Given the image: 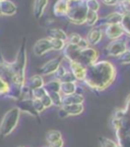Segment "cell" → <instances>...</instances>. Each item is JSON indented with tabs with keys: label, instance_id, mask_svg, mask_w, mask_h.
Returning a JSON list of instances; mask_svg holds the SVG:
<instances>
[{
	"label": "cell",
	"instance_id": "obj_1",
	"mask_svg": "<svg viewBox=\"0 0 130 147\" xmlns=\"http://www.w3.org/2000/svg\"><path fill=\"white\" fill-rule=\"evenodd\" d=\"M117 75L115 66L109 61H97L95 64L85 68L83 82L89 88L95 91L107 89Z\"/></svg>",
	"mask_w": 130,
	"mask_h": 147
},
{
	"label": "cell",
	"instance_id": "obj_2",
	"mask_svg": "<svg viewBox=\"0 0 130 147\" xmlns=\"http://www.w3.org/2000/svg\"><path fill=\"white\" fill-rule=\"evenodd\" d=\"M111 126L115 130V134L130 135V93L126 98L124 108L116 109L113 112Z\"/></svg>",
	"mask_w": 130,
	"mask_h": 147
},
{
	"label": "cell",
	"instance_id": "obj_3",
	"mask_svg": "<svg viewBox=\"0 0 130 147\" xmlns=\"http://www.w3.org/2000/svg\"><path fill=\"white\" fill-rule=\"evenodd\" d=\"M87 13V7L85 0H69V8L66 18L71 24L77 26L85 24Z\"/></svg>",
	"mask_w": 130,
	"mask_h": 147
},
{
	"label": "cell",
	"instance_id": "obj_4",
	"mask_svg": "<svg viewBox=\"0 0 130 147\" xmlns=\"http://www.w3.org/2000/svg\"><path fill=\"white\" fill-rule=\"evenodd\" d=\"M20 112L16 107L8 110L0 122V136L7 137L14 131L20 121Z\"/></svg>",
	"mask_w": 130,
	"mask_h": 147
},
{
	"label": "cell",
	"instance_id": "obj_5",
	"mask_svg": "<svg viewBox=\"0 0 130 147\" xmlns=\"http://www.w3.org/2000/svg\"><path fill=\"white\" fill-rule=\"evenodd\" d=\"M99 58V52L95 50V48H85L83 50H80L79 57H78L77 63L85 66V68L95 64Z\"/></svg>",
	"mask_w": 130,
	"mask_h": 147
},
{
	"label": "cell",
	"instance_id": "obj_6",
	"mask_svg": "<svg viewBox=\"0 0 130 147\" xmlns=\"http://www.w3.org/2000/svg\"><path fill=\"white\" fill-rule=\"evenodd\" d=\"M126 51L125 40L118 39L110 42L105 49V52L109 57H119L122 53Z\"/></svg>",
	"mask_w": 130,
	"mask_h": 147
},
{
	"label": "cell",
	"instance_id": "obj_7",
	"mask_svg": "<svg viewBox=\"0 0 130 147\" xmlns=\"http://www.w3.org/2000/svg\"><path fill=\"white\" fill-rule=\"evenodd\" d=\"M62 56H58L54 59H51L48 62H46L44 65H42L41 67L39 68V73L40 75H51V74H54L55 71L58 69V67L61 65L62 62Z\"/></svg>",
	"mask_w": 130,
	"mask_h": 147
},
{
	"label": "cell",
	"instance_id": "obj_8",
	"mask_svg": "<svg viewBox=\"0 0 130 147\" xmlns=\"http://www.w3.org/2000/svg\"><path fill=\"white\" fill-rule=\"evenodd\" d=\"M85 111L83 105H69V106H62L59 111V117L66 118L69 116H78L83 114Z\"/></svg>",
	"mask_w": 130,
	"mask_h": 147
},
{
	"label": "cell",
	"instance_id": "obj_9",
	"mask_svg": "<svg viewBox=\"0 0 130 147\" xmlns=\"http://www.w3.org/2000/svg\"><path fill=\"white\" fill-rule=\"evenodd\" d=\"M34 53L36 56H43V55L47 54L48 52L52 51V46H51V40L49 38H45V39H40L37 41L34 45Z\"/></svg>",
	"mask_w": 130,
	"mask_h": 147
},
{
	"label": "cell",
	"instance_id": "obj_10",
	"mask_svg": "<svg viewBox=\"0 0 130 147\" xmlns=\"http://www.w3.org/2000/svg\"><path fill=\"white\" fill-rule=\"evenodd\" d=\"M80 49L75 45H70L67 44L65 45L64 49L62 50V57H64L68 62H76L78 61Z\"/></svg>",
	"mask_w": 130,
	"mask_h": 147
},
{
	"label": "cell",
	"instance_id": "obj_11",
	"mask_svg": "<svg viewBox=\"0 0 130 147\" xmlns=\"http://www.w3.org/2000/svg\"><path fill=\"white\" fill-rule=\"evenodd\" d=\"M122 18H123V14L119 11H115V12H112L110 14L106 15L105 18L99 20V22H97L95 26H99L101 28L102 26H109V24H121Z\"/></svg>",
	"mask_w": 130,
	"mask_h": 147
},
{
	"label": "cell",
	"instance_id": "obj_12",
	"mask_svg": "<svg viewBox=\"0 0 130 147\" xmlns=\"http://www.w3.org/2000/svg\"><path fill=\"white\" fill-rule=\"evenodd\" d=\"M16 108L20 110V112L26 113L28 115H30L32 117L39 118V114L36 112V110L34 109V105H32V98H22L18 100V102L16 105Z\"/></svg>",
	"mask_w": 130,
	"mask_h": 147
},
{
	"label": "cell",
	"instance_id": "obj_13",
	"mask_svg": "<svg viewBox=\"0 0 130 147\" xmlns=\"http://www.w3.org/2000/svg\"><path fill=\"white\" fill-rule=\"evenodd\" d=\"M105 35L108 39L114 41V40L121 39V37L124 35V30L121 24H109L106 26L105 28Z\"/></svg>",
	"mask_w": 130,
	"mask_h": 147
},
{
	"label": "cell",
	"instance_id": "obj_14",
	"mask_svg": "<svg viewBox=\"0 0 130 147\" xmlns=\"http://www.w3.org/2000/svg\"><path fill=\"white\" fill-rule=\"evenodd\" d=\"M70 72L73 74L76 81H83L85 77V67L79 63L76 62H69Z\"/></svg>",
	"mask_w": 130,
	"mask_h": 147
},
{
	"label": "cell",
	"instance_id": "obj_15",
	"mask_svg": "<svg viewBox=\"0 0 130 147\" xmlns=\"http://www.w3.org/2000/svg\"><path fill=\"white\" fill-rule=\"evenodd\" d=\"M103 38V32L102 28H99V26H93V28H91L89 32H87V41L89 45H97L101 42Z\"/></svg>",
	"mask_w": 130,
	"mask_h": 147
},
{
	"label": "cell",
	"instance_id": "obj_16",
	"mask_svg": "<svg viewBox=\"0 0 130 147\" xmlns=\"http://www.w3.org/2000/svg\"><path fill=\"white\" fill-rule=\"evenodd\" d=\"M85 102V97L81 93H73L69 95H62V106L69 105H83Z\"/></svg>",
	"mask_w": 130,
	"mask_h": 147
},
{
	"label": "cell",
	"instance_id": "obj_17",
	"mask_svg": "<svg viewBox=\"0 0 130 147\" xmlns=\"http://www.w3.org/2000/svg\"><path fill=\"white\" fill-rule=\"evenodd\" d=\"M69 8V0H57L53 7V12L56 16H66Z\"/></svg>",
	"mask_w": 130,
	"mask_h": 147
},
{
	"label": "cell",
	"instance_id": "obj_18",
	"mask_svg": "<svg viewBox=\"0 0 130 147\" xmlns=\"http://www.w3.org/2000/svg\"><path fill=\"white\" fill-rule=\"evenodd\" d=\"M49 0H34V5H32V13L36 20H40L43 16L44 11L48 5Z\"/></svg>",
	"mask_w": 130,
	"mask_h": 147
},
{
	"label": "cell",
	"instance_id": "obj_19",
	"mask_svg": "<svg viewBox=\"0 0 130 147\" xmlns=\"http://www.w3.org/2000/svg\"><path fill=\"white\" fill-rule=\"evenodd\" d=\"M45 82H44V79L40 74H35L30 77V79L28 80V82H26V87L28 90H32V89L40 88V87H43Z\"/></svg>",
	"mask_w": 130,
	"mask_h": 147
},
{
	"label": "cell",
	"instance_id": "obj_20",
	"mask_svg": "<svg viewBox=\"0 0 130 147\" xmlns=\"http://www.w3.org/2000/svg\"><path fill=\"white\" fill-rule=\"evenodd\" d=\"M0 4H1V13L5 16H12L18 11L16 5L10 0H4L2 2H0Z\"/></svg>",
	"mask_w": 130,
	"mask_h": 147
},
{
	"label": "cell",
	"instance_id": "obj_21",
	"mask_svg": "<svg viewBox=\"0 0 130 147\" xmlns=\"http://www.w3.org/2000/svg\"><path fill=\"white\" fill-rule=\"evenodd\" d=\"M47 36L49 39H54V40H62V41H67L68 36L66 35V32L61 28H51L47 30Z\"/></svg>",
	"mask_w": 130,
	"mask_h": 147
},
{
	"label": "cell",
	"instance_id": "obj_22",
	"mask_svg": "<svg viewBox=\"0 0 130 147\" xmlns=\"http://www.w3.org/2000/svg\"><path fill=\"white\" fill-rule=\"evenodd\" d=\"M76 82H60V93L63 95H69L77 92Z\"/></svg>",
	"mask_w": 130,
	"mask_h": 147
},
{
	"label": "cell",
	"instance_id": "obj_23",
	"mask_svg": "<svg viewBox=\"0 0 130 147\" xmlns=\"http://www.w3.org/2000/svg\"><path fill=\"white\" fill-rule=\"evenodd\" d=\"M44 89L47 93L50 92H60V81L56 79H53L48 81L44 84Z\"/></svg>",
	"mask_w": 130,
	"mask_h": 147
},
{
	"label": "cell",
	"instance_id": "obj_24",
	"mask_svg": "<svg viewBox=\"0 0 130 147\" xmlns=\"http://www.w3.org/2000/svg\"><path fill=\"white\" fill-rule=\"evenodd\" d=\"M11 90L9 82L2 76H0V96H8Z\"/></svg>",
	"mask_w": 130,
	"mask_h": 147
},
{
	"label": "cell",
	"instance_id": "obj_25",
	"mask_svg": "<svg viewBox=\"0 0 130 147\" xmlns=\"http://www.w3.org/2000/svg\"><path fill=\"white\" fill-rule=\"evenodd\" d=\"M46 141H47L48 145L51 144V143L55 142V141L59 140V139H62V134L61 132L57 131V130H50L46 133Z\"/></svg>",
	"mask_w": 130,
	"mask_h": 147
},
{
	"label": "cell",
	"instance_id": "obj_26",
	"mask_svg": "<svg viewBox=\"0 0 130 147\" xmlns=\"http://www.w3.org/2000/svg\"><path fill=\"white\" fill-rule=\"evenodd\" d=\"M100 18H99V14L98 12L91 10H87V18H85V24H89L91 26H95L97 24V22H99Z\"/></svg>",
	"mask_w": 130,
	"mask_h": 147
},
{
	"label": "cell",
	"instance_id": "obj_27",
	"mask_svg": "<svg viewBox=\"0 0 130 147\" xmlns=\"http://www.w3.org/2000/svg\"><path fill=\"white\" fill-rule=\"evenodd\" d=\"M121 26L124 30V34L130 36V12L124 13L121 20Z\"/></svg>",
	"mask_w": 130,
	"mask_h": 147
},
{
	"label": "cell",
	"instance_id": "obj_28",
	"mask_svg": "<svg viewBox=\"0 0 130 147\" xmlns=\"http://www.w3.org/2000/svg\"><path fill=\"white\" fill-rule=\"evenodd\" d=\"M117 144L122 147H130V135L115 134Z\"/></svg>",
	"mask_w": 130,
	"mask_h": 147
},
{
	"label": "cell",
	"instance_id": "obj_29",
	"mask_svg": "<svg viewBox=\"0 0 130 147\" xmlns=\"http://www.w3.org/2000/svg\"><path fill=\"white\" fill-rule=\"evenodd\" d=\"M48 95L50 96L52 106L58 107V108L62 107V95H61L60 92H50L48 93Z\"/></svg>",
	"mask_w": 130,
	"mask_h": 147
},
{
	"label": "cell",
	"instance_id": "obj_30",
	"mask_svg": "<svg viewBox=\"0 0 130 147\" xmlns=\"http://www.w3.org/2000/svg\"><path fill=\"white\" fill-rule=\"evenodd\" d=\"M30 95H32V100H41L44 95L47 94L46 90L44 89V87H40V88L32 89L30 91Z\"/></svg>",
	"mask_w": 130,
	"mask_h": 147
},
{
	"label": "cell",
	"instance_id": "obj_31",
	"mask_svg": "<svg viewBox=\"0 0 130 147\" xmlns=\"http://www.w3.org/2000/svg\"><path fill=\"white\" fill-rule=\"evenodd\" d=\"M51 40V46H52V50L53 51H62L64 49L65 45H66V42L62 41V40Z\"/></svg>",
	"mask_w": 130,
	"mask_h": 147
},
{
	"label": "cell",
	"instance_id": "obj_32",
	"mask_svg": "<svg viewBox=\"0 0 130 147\" xmlns=\"http://www.w3.org/2000/svg\"><path fill=\"white\" fill-rule=\"evenodd\" d=\"M99 142H100L101 147H116L117 146V142L111 140L106 137H100L99 138Z\"/></svg>",
	"mask_w": 130,
	"mask_h": 147
},
{
	"label": "cell",
	"instance_id": "obj_33",
	"mask_svg": "<svg viewBox=\"0 0 130 147\" xmlns=\"http://www.w3.org/2000/svg\"><path fill=\"white\" fill-rule=\"evenodd\" d=\"M83 39L81 36L79 34H76V32H72L71 35H69V37L67 38V41L66 43L67 44H70V45H75L77 46L78 43L80 42V40Z\"/></svg>",
	"mask_w": 130,
	"mask_h": 147
},
{
	"label": "cell",
	"instance_id": "obj_34",
	"mask_svg": "<svg viewBox=\"0 0 130 147\" xmlns=\"http://www.w3.org/2000/svg\"><path fill=\"white\" fill-rule=\"evenodd\" d=\"M87 3V10H91L95 11V12H98V10L100 9V2L98 0H89V1H85Z\"/></svg>",
	"mask_w": 130,
	"mask_h": 147
},
{
	"label": "cell",
	"instance_id": "obj_35",
	"mask_svg": "<svg viewBox=\"0 0 130 147\" xmlns=\"http://www.w3.org/2000/svg\"><path fill=\"white\" fill-rule=\"evenodd\" d=\"M118 62L123 65L130 64V52L125 51L124 53H122V54L118 57Z\"/></svg>",
	"mask_w": 130,
	"mask_h": 147
},
{
	"label": "cell",
	"instance_id": "obj_36",
	"mask_svg": "<svg viewBox=\"0 0 130 147\" xmlns=\"http://www.w3.org/2000/svg\"><path fill=\"white\" fill-rule=\"evenodd\" d=\"M67 72V70H66V68L64 67V66H62V65H60L58 67V69L55 71L54 75H55V79L56 80H59L60 81L61 79H62V77L65 75V73Z\"/></svg>",
	"mask_w": 130,
	"mask_h": 147
},
{
	"label": "cell",
	"instance_id": "obj_37",
	"mask_svg": "<svg viewBox=\"0 0 130 147\" xmlns=\"http://www.w3.org/2000/svg\"><path fill=\"white\" fill-rule=\"evenodd\" d=\"M32 105H34V109H35L36 112H37L39 115L46 110V108L44 107V105L42 104L40 100H32Z\"/></svg>",
	"mask_w": 130,
	"mask_h": 147
},
{
	"label": "cell",
	"instance_id": "obj_38",
	"mask_svg": "<svg viewBox=\"0 0 130 147\" xmlns=\"http://www.w3.org/2000/svg\"><path fill=\"white\" fill-rule=\"evenodd\" d=\"M60 82H76V79L73 76V74L67 70V72L65 73V75L60 80Z\"/></svg>",
	"mask_w": 130,
	"mask_h": 147
},
{
	"label": "cell",
	"instance_id": "obj_39",
	"mask_svg": "<svg viewBox=\"0 0 130 147\" xmlns=\"http://www.w3.org/2000/svg\"><path fill=\"white\" fill-rule=\"evenodd\" d=\"M41 100V102L44 105V107H45L46 109L52 106V102H51L50 96L48 95V93H47V94H46V95H44V96L42 97V98H41V100Z\"/></svg>",
	"mask_w": 130,
	"mask_h": 147
},
{
	"label": "cell",
	"instance_id": "obj_40",
	"mask_svg": "<svg viewBox=\"0 0 130 147\" xmlns=\"http://www.w3.org/2000/svg\"><path fill=\"white\" fill-rule=\"evenodd\" d=\"M77 47L79 48L80 50H83V49H85V48H89V44L87 43V39H83H83L80 40L79 43H78Z\"/></svg>",
	"mask_w": 130,
	"mask_h": 147
},
{
	"label": "cell",
	"instance_id": "obj_41",
	"mask_svg": "<svg viewBox=\"0 0 130 147\" xmlns=\"http://www.w3.org/2000/svg\"><path fill=\"white\" fill-rule=\"evenodd\" d=\"M63 145H64V141H63V139H59V140H57V141H55V142L49 144V146L50 147H63Z\"/></svg>",
	"mask_w": 130,
	"mask_h": 147
},
{
	"label": "cell",
	"instance_id": "obj_42",
	"mask_svg": "<svg viewBox=\"0 0 130 147\" xmlns=\"http://www.w3.org/2000/svg\"><path fill=\"white\" fill-rule=\"evenodd\" d=\"M120 0H103V2L107 5H110V6H114V5H118Z\"/></svg>",
	"mask_w": 130,
	"mask_h": 147
},
{
	"label": "cell",
	"instance_id": "obj_43",
	"mask_svg": "<svg viewBox=\"0 0 130 147\" xmlns=\"http://www.w3.org/2000/svg\"><path fill=\"white\" fill-rule=\"evenodd\" d=\"M125 44H126V51L130 52V39L125 40Z\"/></svg>",
	"mask_w": 130,
	"mask_h": 147
},
{
	"label": "cell",
	"instance_id": "obj_44",
	"mask_svg": "<svg viewBox=\"0 0 130 147\" xmlns=\"http://www.w3.org/2000/svg\"><path fill=\"white\" fill-rule=\"evenodd\" d=\"M2 15V13H1V4H0V16Z\"/></svg>",
	"mask_w": 130,
	"mask_h": 147
},
{
	"label": "cell",
	"instance_id": "obj_45",
	"mask_svg": "<svg viewBox=\"0 0 130 147\" xmlns=\"http://www.w3.org/2000/svg\"><path fill=\"white\" fill-rule=\"evenodd\" d=\"M43 147H50L49 145H45V146H43Z\"/></svg>",
	"mask_w": 130,
	"mask_h": 147
},
{
	"label": "cell",
	"instance_id": "obj_46",
	"mask_svg": "<svg viewBox=\"0 0 130 147\" xmlns=\"http://www.w3.org/2000/svg\"><path fill=\"white\" fill-rule=\"evenodd\" d=\"M18 147H24V146H22V145H20V146H18Z\"/></svg>",
	"mask_w": 130,
	"mask_h": 147
},
{
	"label": "cell",
	"instance_id": "obj_47",
	"mask_svg": "<svg viewBox=\"0 0 130 147\" xmlns=\"http://www.w3.org/2000/svg\"><path fill=\"white\" fill-rule=\"evenodd\" d=\"M116 147H122V146H120V145H118V144H117V146H116Z\"/></svg>",
	"mask_w": 130,
	"mask_h": 147
},
{
	"label": "cell",
	"instance_id": "obj_48",
	"mask_svg": "<svg viewBox=\"0 0 130 147\" xmlns=\"http://www.w3.org/2000/svg\"><path fill=\"white\" fill-rule=\"evenodd\" d=\"M2 1H4V0H0V2H2Z\"/></svg>",
	"mask_w": 130,
	"mask_h": 147
},
{
	"label": "cell",
	"instance_id": "obj_49",
	"mask_svg": "<svg viewBox=\"0 0 130 147\" xmlns=\"http://www.w3.org/2000/svg\"><path fill=\"white\" fill-rule=\"evenodd\" d=\"M85 1H89V0H85Z\"/></svg>",
	"mask_w": 130,
	"mask_h": 147
}]
</instances>
